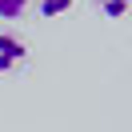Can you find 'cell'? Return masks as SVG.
Listing matches in <instances>:
<instances>
[{
    "label": "cell",
    "mask_w": 132,
    "mask_h": 132,
    "mask_svg": "<svg viewBox=\"0 0 132 132\" xmlns=\"http://www.w3.org/2000/svg\"><path fill=\"white\" fill-rule=\"evenodd\" d=\"M24 60H28L24 40L12 36V32H0V72H12V68H20Z\"/></svg>",
    "instance_id": "6da1fadb"
},
{
    "label": "cell",
    "mask_w": 132,
    "mask_h": 132,
    "mask_svg": "<svg viewBox=\"0 0 132 132\" xmlns=\"http://www.w3.org/2000/svg\"><path fill=\"white\" fill-rule=\"evenodd\" d=\"M92 4H96V8L104 12L108 20H124V16H128V4H132V0H92Z\"/></svg>",
    "instance_id": "7a4b0ae2"
},
{
    "label": "cell",
    "mask_w": 132,
    "mask_h": 132,
    "mask_svg": "<svg viewBox=\"0 0 132 132\" xmlns=\"http://www.w3.org/2000/svg\"><path fill=\"white\" fill-rule=\"evenodd\" d=\"M36 8H40L44 20H52V16H64V12L72 8V0H36Z\"/></svg>",
    "instance_id": "3957f363"
},
{
    "label": "cell",
    "mask_w": 132,
    "mask_h": 132,
    "mask_svg": "<svg viewBox=\"0 0 132 132\" xmlns=\"http://www.w3.org/2000/svg\"><path fill=\"white\" fill-rule=\"evenodd\" d=\"M28 4H32V0H0V16H4V20H16V16H24Z\"/></svg>",
    "instance_id": "277c9868"
}]
</instances>
